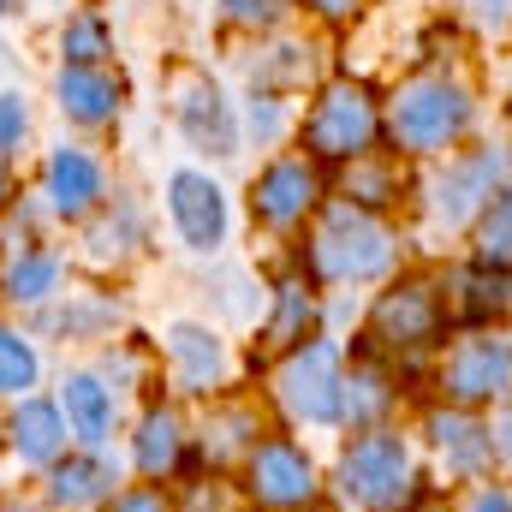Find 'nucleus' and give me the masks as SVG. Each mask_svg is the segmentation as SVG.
Returning <instances> with one entry per match:
<instances>
[{
	"label": "nucleus",
	"instance_id": "423d86ee",
	"mask_svg": "<svg viewBox=\"0 0 512 512\" xmlns=\"http://www.w3.org/2000/svg\"><path fill=\"white\" fill-rule=\"evenodd\" d=\"M340 393H346V364H340V346L322 340V334L292 346L274 370V399L292 423L334 429L340 423Z\"/></svg>",
	"mask_w": 512,
	"mask_h": 512
},
{
	"label": "nucleus",
	"instance_id": "393cba45",
	"mask_svg": "<svg viewBox=\"0 0 512 512\" xmlns=\"http://www.w3.org/2000/svg\"><path fill=\"white\" fill-rule=\"evenodd\" d=\"M60 268H66L60 251H18L0 274V298L24 304V310H42L54 298V286H60Z\"/></svg>",
	"mask_w": 512,
	"mask_h": 512
},
{
	"label": "nucleus",
	"instance_id": "a878e982",
	"mask_svg": "<svg viewBox=\"0 0 512 512\" xmlns=\"http://www.w3.org/2000/svg\"><path fill=\"white\" fill-rule=\"evenodd\" d=\"M256 447V411L251 405H215L209 423H203V459L221 465L233 453H251Z\"/></svg>",
	"mask_w": 512,
	"mask_h": 512
},
{
	"label": "nucleus",
	"instance_id": "7c9ffc66",
	"mask_svg": "<svg viewBox=\"0 0 512 512\" xmlns=\"http://www.w3.org/2000/svg\"><path fill=\"white\" fill-rule=\"evenodd\" d=\"M30 137V102L18 90H0V155H12Z\"/></svg>",
	"mask_w": 512,
	"mask_h": 512
},
{
	"label": "nucleus",
	"instance_id": "4c0bfd02",
	"mask_svg": "<svg viewBox=\"0 0 512 512\" xmlns=\"http://www.w3.org/2000/svg\"><path fill=\"white\" fill-rule=\"evenodd\" d=\"M471 512H512V495L507 489H495V483H483V489L471 495Z\"/></svg>",
	"mask_w": 512,
	"mask_h": 512
},
{
	"label": "nucleus",
	"instance_id": "ea45409f",
	"mask_svg": "<svg viewBox=\"0 0 512 512\" xmlns=\"http://www.w3.org/2000/svg\"><path fill=\"white\" fill-rule=\"evenodd\" d=\"M6 197H12V179H6V167H0V209H6Z\"/></svg>",
	"mask_w": 512,
	"mask_h": 512
},
{
	"label": "nucleus",
	"instance_id": "1a4fd4ad",
	"mask_svg": "<svg viewBox=\"0 0 512 512\" xmlns=\"http://www.w3.org/2000/svg\"><path fill=\"white\" fill-rule=\"evenodd\" d=\"M512 185V149L507 143H483L459 161H447V173L435 179V221L441 227H471L483 221V209Z\"/></svg>",
	"mask_w": 512,
	"mask_h": 512
},
{
	"label": "nucleus",
	"instance_id": "a211bd4d",
	"mask_svg": "<svg viewBox=\"0 0 512 512\" xmlns=\"http://www.w3.org/2000/svg\"><path fill=\"white\" fill-rule=\"evenodd\" d=\"M185 417L173 405H143L137 429H131V465L149 477V483H167L173 471H185Z\"/></svg>",
	"mask_w": 512,
	"mask_h": 512
},
{
	"label": "nucleus",
	"instance_id": "cd10ccee",
	"mask_svg": "<svg viewBox=\"0 0 512 512\" xmlns=\"http://www.w3.org/2000/svg\"><path fill=\"white\" fill-rule=\"evenodd\" d=\"M36 382H42V358H36L30 334H18L12 322H0V393L6 399H30Z\"/></svg>",
	"mask_w": 512,
	"mask_h": 512
},
{
	"label": "nucleus",
	"instance_id": "39448f33",
	"mask_svg": "<svg viewBox=\"0 0 512 512\" xmlns=\"http://www.w3.org/2000/svg\"><path fill=\"white\" fill-rule=\"evenodd\" d=\"M382 137V108L364 84H328L310 114H304V155L322 167H346L358 155H370V143Z\"/></svg>",
	"mask_w": 512,
	"mask_h": 512
},
{
	"label": "nucleus",
	"instance_id": "4be33fe9",
	"mask_svg": "<svg viewBox=\"0 0 512 512\" xmlns=\"http://www.w3.org/2000/svg\"><path fill=\"white\" fill-rule=\"evenodd\" d=\"M512 310V268H489V262H471L459 268L453 280V298H447V316L471 322V328H489L495 316Z\"/></svg>",
	"mask_w": 512,
	"mask_h": 512
},
{
	"label": "nucleus",
	"instance_id": "bb28decb",
	"mask_svg": "<svg viewBox=\"0 0 512 512\" xmlns=\"http://www.w3.org/2000/svg\"><path fill=\"white\" fill-rule=\"evenodd\" d=\"M42 322L66 340H102L114 322H120V304H108L102 292H78L66 310H42Z\"/></svg>",
	"mask_w": 512,
	"mask_h": 512
},
{
	"label": "nucleus",
	"instance_id": "473e14b6",
	"mask_svg": "<svg viewBox=\"0 0 512 512\" xmlns=\"http://www.w3.org/2000/svg\"><path fill=\"white\" fill-rule=\"evenodd\" d=\"M221 6H227V18L245 24V30H268V24L286 18V0H221Z\"/></svg>",
	"mask_w": 512,
	"mask_h": 512
},
{
	"label": "nucleus",
	"instance_id": "f03ea898",
	"mask_svg": "<svg viewBox=\"0 0 512 512\" xmlns=\"http://www.w3.org/2000/svg\"><path fill=\"white\" fill-rule=\"evenodd\" d=\"M393 256H399V245L376 215H364L352 203H328L304 245V268H310V280H328V286H364V280H382Z\"/></svg>",
	"mask_w": 512,
	"mask_h": 512
},
{
	"label": "nucleus",
	"instance_id": "a19ab883",
	"mask_svg": "<svg viewBox=\"0 0 512 512\" xmlns=\"http://www.w3.org/2000/svg\"><path fill=\"white\" fill-rule=\"evenodd\" d=\"M304 512H340V507H328V501H316V507H304Z\"/></svg>",
	"mask_w": 512,
	"mask_h": 512
},
{
	"label": "nucleus",
	"instance_id": "2f4dec72",
	"mask_svg": "<svg viewBox=\"0 0 512 512\" xmlns=\"http://www.w3.org/2000/svg\"><path fill=\"white\" fill-rule=\"evenodd\" d=\"M453 6H459V18H471L489 36H507L512 30V0H453Z\"/></svg>",
	"mask_w": 512,
	"mask_h": 512
},
{
	"label": "nucleus",
	"instance_id": "f704fd0d",
	"mask_svg": "<svg viewBox=\"0 0 512 512\" xmlns=\"http://www.w3.org/2000/svg\"><path fill=\"white\" fill-rule=\"evenodd\" d=\"M102 512H173V501L161 489H126V495H114Z\"/></svg>",
	"mask_w": 512,
	"mask_h": 512
},
{
	"label": "nucleus",
	"instance_id": "c756f323",
	"mask_svg": "<svg viewBox=\"0 0 512 512\" xmlns=\"http://www.w3.org/2000/svg\"><path fill=\"white\" fill-rule=\"evenodd\" d=\"M477 262L489 268H512V185H501V197L483 209L477 221Z\"/></svg>",
	"mask_w": 512,
	"mask_h": 512
},
{
	"label": "nucleus",
	"instance_id": "9d476101",
	"mask_svg": "<svg viewBox=\"0 0 512 512\" xmlns=\"http://www.w3.org/2000/svg\"><path fill=\"white\" fill-rule=\"evenodd\" d=\"M322 209V173L310 155H274L251 179V215L268 233H292Z\"/></svg>",
	"mask_w": 512,
	"mask_h": 512
},
{
	"label": "nucleus",
	"instance_id": "aec40b11",
	"mask_svg": "<svg viewBox=\"0 0 512 512\" xmlns=\"http://www.w3.org/2000/svg\"><path fill=\"white\" fill-rule=\"evenodd\" d=\"M54 96H60L66 120H78V126H114L120 102H126V84L114 72H102V66H60Z\"/></svg>",
	"mask_w": 512,
	"mask_h": 512
},
{
	"label": "nucleus",
	"instance_id": "6e6552de",
	"mask_svg": "<svg viewBox=\"0 0 512 512\" xmlns=\"http://www.w3.org/2000/svg\"><path fill=\"white\" fill-rule=\"evenodd\" d=\"M245 489L262 512H304L322 501V471L292 435H268L245 453Z\"/></svg>",
	"mask_w": 512,
	"mask_h": 512
},
{
	"label": "nucleus",
	"instance_id": "79ce46f5",
	"mask_svg": "<svg viewBox=\"0 0 512 512\" xmlns=\"http://www.w3.org/2000/svg\"><path fill=\"white\" fill-rule=\"evenodd\" d=\"M6 6H12V0H0V12H6Z\"/></svg>",
	"mask_w": 512,
	"mask_h": 512
},
{
	"label": "nucleus",
	"instance_id": "c85d7f7f",
	"mask_svg": "<svg viewBox=\"0 0 512 512\" xmlns=\"http://www.w3.org/2000/svg\"><path fill=\"white\" fill-rule=\"evenodd\" d=\"M60 54H66V66H102L114 54V36H108V24L96 12H78L60 30Z\"/></svg>",
	"mask_w": 512,
	"mask_h": 512
},
{
	"label": "nucleus",
	"instance_id": "f3484780",
	"mask_svg": "<svg viewBox=\"0 0 512 512\" xmlns=\"http://www.w3.org/2000/svg\"><path fill=\"white\" fill-rule=\"evenodd\" d=\"M399 405V376L393 364L376 352H358V364L346 370V393H340V423H352L358 435L364 429H387V411Z\"/></svg>",
	"mask_w": 512,
	"mask_h": 512
},
{
	"label": "nucleus",
	"instance_id": "20e7f679",
	"mask_svg": "<svg viewBox=\"0 0 512 512\" xmlns=\"http://www.w3.org/2000/svg\"><path fill=\"white\" fill-rule=\"evenodd\" d=\"M447 334V298L435 280L411 274V280H393L382 298L370 304V322H364V346L358 352H376V358H417L429 346H441Z\"/></svg>",
	"mask_w": 512,
	"mask_h": 512
},
{
	"label": "nucleus",
	"instance_id": "e433bc0d",
	"mask_svg": "<svg viewBox=\"0 0 512 512\" xmlns=\"http://www.w3.org/2000/svg\"><path fill=\"white\" fill-rule=\"evenodd\" d=\"M358 6H364V0H304V12H316V18H328V24L358 18Z\"/></svg>",
	"mask_w": 512,
	"mask_h": 512
},
{
	"label": "nucleus",
	"instance_id": "dca6fc26",
	"mask_svg": "<svg viewBox=\"0 0 512 512\" xmlns=\"http://www.w3.org/2000/svg\"><path fill=\"white\" fill-rule=\"evenodd\" d=\"M423 429H429V447L447 459L453 477H489V465H495L489 423H477V417L459 411V405H435V411L423 417Z\"/></svg>",
	"mask_w": 512,
	"mask_h": 512
},
{
	"label": "nucleus",
	"instance_id": "58836bf2",
	"mask_svg": "<svg viewBox=\"0 0 512 512\" xmlns=\"http://www.w3.org/2000/svg\"><path fill=\"white\" fill-rule=\"evenodd\" d=\"M0 512H54V507H42V501H18V495H0Z\"/></svg>",
	"mask_w": 512,
	"mask_h": 512
},
{
	"label": "nucleus",
	"instance_id": "c9c22d12",
	"mask_svg": "<svg viewBox=\"0 0 512 512\" xmlns=\"http://www.w3.org/2000/svg\"><path fill=\"white\" fill-rule=\"evenodd\" d=\"M489 447H495V465L512 471V405H501V411L489 417Z\"/></svg>",
	"mask_w": 512,
	"mask_h": 512
},
{
	"label": "nucleus",
	"instance_id": "7ed1b4c3",
	"mask_svg": "<svg viewBox=\"0 0 512 512\" xmlns=\"http://www.w3.org/2000/svg\"><path fill=\"white\" fill-rule=\"evenodd\" d=\"M477 120V102L465 84H447V78H411L382 114V131L393 137L399 155H441L453 149Z\"/></svg>",
	"mask_w": 512,
	"mask_h": 512
},
{
	"label": "nucleus",
	"instance_id": "f8f14e48",
	"mask_svg": "<svg viewBox=\"0 0 512 512\" xmlns=\"http://www.w3.org/2000/svg\"><path fill=\"white\" fill-rule=\"evenodd\" d=\"M42 197H48V215H60V221H84V215L102 209V197H108V173H102V161H96L90 149L60 143V149H48Z\"/></svg>",
	"mask_w": 512,
	"mask_h": 512
},
{
	"label": "nucleus",
	"instance_id": "b1692460",
	"mask_svg": "<svg viewBox=\"0 0 512 512\" xmlns=\"http://www.w3.org/2000/svg\"><path fill=\"white\" fill-rule=\"evenodd\" d=\"M340 191H346V203L352 209H364V215H376V209H393L399 203V191H405V173H399V161L393 155H358V161H346L340 167Z\"/></svg>",
	"mask_w": 512,
	"mask_h": 512
},
{
	"label": "nucleus",
	"instance_id": "ddd939ff",
	"mask_svg": "<svg viewBox=\"0 0 512 512\" xmlns=\"http://www.w3.org/2000/svg\"><path fill=\"white\" fill-rule=\"evenodd\" d=\"M114 483H120V465L90 447V453H66L48 465V507L54 512H84V507H108L114 501Z\"/></svg>",
	"mask_w": 512,
	"mask_h": 512
},
{
	"label": "nucleus",
	"instance_id": "0eeeda50",
	"mask_svg": "<svg viewBox=\"0 0 512 512\" xmlns=\"http://www.w3.org/2000/svg\"><path fill=\"white\" fill-rule=\"evenodd\" d=\"M435 387H441V399H447V405H459V411L501 405V399L512 393V340H507V334H495V328L465 334V340L441 358Z\"/></svg>",
	"mask_w": 512,
	"mask_h": 512
},
{
	"label": "nucleus",
	"instance_id": "5701e85b",
	"mask_svg": "<svg viewBox=\"0 0 512 512\" xmlns=\"http://www.w3.org/2000/svg\"><path fill=\"white\" fill-rule=\"evenodd\" d=\"M304 340H316V292H310L304 274H286V280L274 286V310H268V322H262V346H268V352H292V346H304Z\"/></svg>",
	"mask_w": 512,
	"mask_h": 512
},
{
	"label": "nucleus",
	"instance_id": "f257e3e1",
	"mask_svg": "<svg viewBox=\"0 0 512 512\" xmlns=\"http://www.w3.org/2000/svg\"><path fill=\"white\" fill-rule=\"evenodd\" d=\"M334 489L358 512H417V501L429 495V483L411 459V441L399 429L352 435L334 459Z\"/></svg>",
	"mask_w": 512,
	"mask_h": 512
},
{
	"label": "nucleus",
	"instance_id": "9b49d317",
	"mask_svg": "<svg viewBox=\"0 0 512 512\" xmlns=\"http://www.w3.org/2000/svg\"><path fill=\"white\" fill-rule=\"evenodd\" d=\"M167 215H173V233L185 239V251L209 256L227 245V191L203 167L167 173Z\"/></svg>",
	"mask_w": 512,
	"mask_h": 512
},
{
	"label": "nucleus",
	"instance_id": "2eb2a0df",
	"mask_svg": "<svg viewBox=\"0 0 512 512\" xmlns=\"http://www.w3.org/2000/svg\"><path fill=\"white\" fill-rule=\"evenodd\" d=\"M173 120L185 131V143L191 149H203V155H239V120H233V102L215 90V84H185L179 90V102H173Z\"/></svg>",
	"mask_w": 512,
	"mask_h": 512
},
{
	"label": "nucleus",
	"instance_id": "4468645a",
	"mask_svg": "<svg viewBox=\"0 0 512 512\" xmlns=\"http://www.w3.org/2000/svg\"><path fill=\"white\" fill-rule=\"evenodd\" d=\"M167 364H173V382L185 393H215L227 382V340L209 328V322H173L167 328Z\"/></svg>",
	"mask_w": 512,
	"mask_h": 512
},
{
	"label": "nucleus",
	"instance_id": "37998d69",
	"mask_svg": "<svg viewBox=\"0 0 512 512\" xmlns=\"http://www.w3.org/2000/svg\"><path fill=\"white\" fill-rule=\"evenodd\" d=\"M256 512H262V507H256Z\"/></svg>",
	"mask_w": 512,
	"mask_h": 512
},
{
	"label": "nucleus",
	"instance_id": "72a5a7b5",
	"mask_svg": "<svg viewBox=\"0 0 512 512\" xmlns=\"http://www.w3.org/2000/svg\"><path fill=\"white\" fill-rule=\"evenodd\" d=\"M245 114H251L256 143H274V137H280V126H286V114H280V96H268V90H256Z\"/></svg>",
	"mask_w": 512,
	"mask_h": 512
},
{
	"label": "nucleus",
	"instance_id": "412c9836",
	"mask_svg": "<svg viewBox=\"0 0 512 512\" xmlns=\"http://www.w3.org/2000/svg\"><path fill=\"white\" fill-rule=\"evenodd\" d=\"M6 447L24 459V465H54L66 459V417L54 399H18L12 417H6Z\"/></svg>",
	"mask_w": 512,
	"mask_h": 512
},
{
	"label": "nucleus",
	"instance_id": "6ab92c4d",
	"mask_svg": "<svg viewBox=\"0 0 512 512\" xmlns=\"http://www.w3.org/2000/svg\"><path fill=\"white\" fill-rule=\"evenodd\" d=\"M60 417H66V429L84 441V447H102L108 435H114V423H120V399H114V387L102 382L96 370H72L66 382H60Z\"/></svg>",
	"mask_w": 512,
	"mask_h": 512
}]
</instances>
